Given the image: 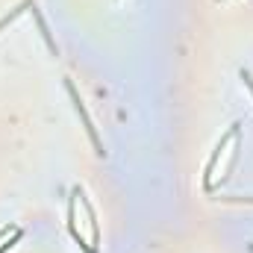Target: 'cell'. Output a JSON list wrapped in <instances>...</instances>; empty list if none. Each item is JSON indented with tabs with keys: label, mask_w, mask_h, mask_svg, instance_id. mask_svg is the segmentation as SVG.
Wrapping results in <instances>:
<instances>
[{
	"label": "cell",
	"mask_w": 253,
	"mask_h": 253,
	"mask_svg": "<svg viewBox=\"0 0 253 253\" xmlns=\"http://www.w3.org/2000/svg\"><path fill=\"white\" fill-rule=\"evenodd\" d=\"M239 126H242V124H233L224 135H221V141L215 144V150H212V156H209V162H206V171H203V186H206V189H212V177H215V168H218L221 156H224V153H227V147L239 138Z\"/></svg>",
	"instance_id": "1"
},
{
	"label": "cell",
	"mask_w": 253,
	"mask_h": 253,
	"mask_svg": "<svg viewBox=\"0 0 253 253\" xmlns=\"http://www.w3.org/2000/svg\"><path fill=\"white\" fill-rule=\"evenodd\" d=\"M242 80H245V85L251 88V94H253V74L251 71H242Z\"/></svg>",
	"instance_id": "8"
},
{
	"label": "cell",
	"mask_w": 253,
	"mask_h": 253,
	"mask_svg": "<svg viewBox=\"0 0 253 253\" xmlns=\"http://www.w3.org/2000/svg\"><path fill=\"white\" fill-rule=\"evenodd\" d=\"M77 203H80V186H74L71 189V200H68V230H71V236H74V242L83 248L85 253H94L91 251V245L83 239V233H80V224H77Z\"/></svg>",
	"instance_id": "3"
},
{
	"label": "cell",
	"mask_w": 253,
	"mask_h": 253,
	"mask_svg": "<svg viewBox=\"0 0 253 253\" xmlns=\"http://www.w3.org/2000/svg\"><path fill=\"white\" fill-rule=\"evenodd\" d=\"M33 18H36V24H39V30H42V36H44V42H47V47H50V53L56 56V53H59V47H56V42H53V36H50V30H47V24H44V18H42V12H36V6H33Z\"/></svg>",
	"instance_id": "5"
},
{
	"label": "cell",
	"mask_w": 253,
	"mask_h": 253,
	"mask_svg": "<svg viewBox=\"0 0 253 253\" xmlns=\"http://www.w3.org/2000/svg\"><path fill=\"white\" fill-rule=\"evenodd\" d=\"M30 6H36V3H33V0H24V3H21L18 9H12V12H9L6 18H0V33H3V30H6V27H9V24H12V21L18 18V15H24V12H27Z\"/></svg>",
	"instance_id": "6"
},
{
	"label": "cell",
	"mask_w": 253,
	"mask_h": 253,
	"mask_svg": "<svg viewBox=\"0 0 253 253\" xmlns=\"http://www.w3.org/2000/svg\"><path fill=\"white\" fill-rule=\"evenodd\" d=\"M21 239H24V230H21V227H15V233H9V236H6V239L0 242V253L12 251V248H15V245L21 242Z\"/></svg>",
	"instance_id": "7"
},
{
	"label": "cell",
	"mask_w": 253,
	"mask_h": 253,
	"mask_svg": "<svg viewBox=\"0 0 253 253\" xmlns=\"http://www.w3.org/2000/svg\"><path fill=\"white\" fill-rule=\"evenodd\" d=\"M65 88H68V94H71V103H74V109H77L80 121H83L85 132H88V138H91V144H94V153H97V156H103V153H106V150H103V141H100V135H97V129H94V121H91V115H88L85 103L80 100V94H77L74 83H65Z\"/></svg>",
	"instance_id": "2"
},
{
	"label": "cell",
	"mask_w": 253,
	"mask_h": 253,
	"mask_svg": "<svg viewBox=\"0 0 253 253\" xmlns=\"http://www.w3.org/2000/svg\"><path fill=\"white\" fill-rule=\"evenodd\" d=\"M80 203H83V209H85V218H88V230H91V248H94V253H97V245H100V227H97V215H94V206L88 203L85 191H80Z\"/></svg>",
	"instance_id": "4"
},
{
	"label": "cell",
	"mask_w": 253,
	"mask_h": 253,
	"mask_svg": "<svg viewBox=\"0 0 253 253\" xmlns=\"http://www.w3.org/2000/svg\"><path fill=\"white\" fill-rule=\"evenodd\" d=\"M9 233H15V224H6V227H0V242H3Z\"/></svg>",
	"instance_id": "9"
}]
</instances>
